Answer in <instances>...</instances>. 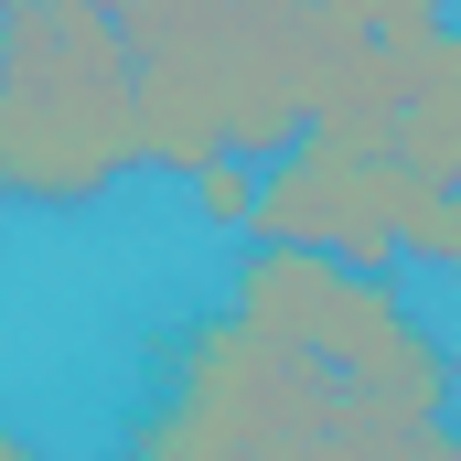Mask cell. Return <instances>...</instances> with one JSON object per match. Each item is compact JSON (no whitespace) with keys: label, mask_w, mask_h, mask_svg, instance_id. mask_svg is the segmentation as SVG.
<instances>
[{"label":"cell","mask_w":461,"mask_h":461,"mask_svg":"<svg viewBox=\"0 0 461 461\" xmlns=\"http://www.w3.org/2000/svg\"><path fill=\"white\" fill-rule=\"evenodd\" d=\"M0 461H54V451H43V440H22V429L0 419Z\"/></svg>","instance_id":"cell-8"},{"label":"cell","mask_w":461,"mask_h":461,"mask_svg":"<svg viewBox=\"0 0 461 461\" xmlns=\"http://www.w3.org/2000/svg\"><path fill=\"white\" fill-rule=\"evenodd\" d=\"M440 279H461V194H451V247H440Z\"/></svg>","instance_id":"cell-9"},{"label":"cell","mask_w":461,"mask_h":461,"mask_svg":"<svg viewBox=\"0 0 461 461\" xmlns=\"http://www.w3.org/2000/svg\"><path fill=\"white\" fill-rule=\"evenodd\" d=\"M451 290H461V279H451Z\"/></svg>","instance_id":"cell-10"},{"label":"cell","mask_w":461,"mask_h":461,"mask_svg":"<svg viewBox=\"0 0 461 461\" xmlns=\"http://www.w3.org/2000/svg\"><path fill=\"white\" fill-rule=\"evenodd\" d=\"M247 247H290V258H333L354 279H386L397 258L451 247V194H429L386 129H301L258 172Z\"/></svg>","instance_id":"cell-5"},{"label":"cell","mask_w":461,"mask_h":461,"mask_svg":"<svg viewBox=\"0 0 461 461\" xmlns=\"http://www.w3.org/2000/svg\"><path fill=\"white\" fill-rule=\"evenodd\" d=\"M397 161H408L429 194H461V22H451V11H440V32H429V43H419V65H408Z\"/></svg>","instance_id":"cell-6"},{"label":"cell","mask_w":461,"mask_h":461,"mask_svg":"<svg viewBox=\"0 0 461 461\" xmlns=\"http://www.w3.org/2000/svg\"><path fill=\"white\" fill-rule=\"evenodd\" d=\"M226 312L279 354L322 365L365 419L386 429H451L461 354L397 301V279H354L333 258H290V247H247L226 268Z\"/></svg>","instance_id":"cell-4"},{"label":"cell","mask_w":461,"mask_h":461,"mask_svg":"<svg viewBox=\"0 0 461 461\" xmlns=\"http://www.w3.org/2000/svg\"><path fill=\"white\" fill-rule=\"evenodd\" d=\"M194 204H204V226H236V236H247V215H258V172H247V161L194 172Z\"/></svg>","instance_id":"cell-7"},{"label":"cell","mask_w":461,"mask_h":461,"mask_svg":"<svg viewBox=\"0 0 461 461\" xmlns=\"http://www.w3.org/2000/svg\"><path fill=\"white\" fill-rule=\"evenodd\" d=\"M118 43L140 86V172H258L312 129V0H129Z\"/></svg>","instance_id":"cell-2"},{"label":"cell","mask_w":461,"mask_h":461,"mask_svg":"<svg viewBox=\"0 0 461 461\" xmlns=\"http://www.w3.org/2000/svg\"><path fill=\"white\" fill-rule=\"evenodd\" d=\"M140 172V86L118 11L11 0L0 11V204L86 215Z\"/></svg>","instance_id":"cell-3"},{"label":"cell","mask_w":461,"mask_h":461,"mask_svg":"<svg viewBox=\"0 0 461 461\" xmlns=\"http://www.w3.org/2000/svg\"><path fill=\"white\" fill-rule=\"evenodd\" d=\"M118 461H461V429L365 419L322 365L279 354L215 301L161 344L150 397L118 429Z\"/></svg>","instance_id":"cell-1"}]
</instances>
